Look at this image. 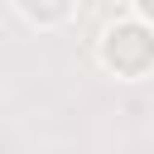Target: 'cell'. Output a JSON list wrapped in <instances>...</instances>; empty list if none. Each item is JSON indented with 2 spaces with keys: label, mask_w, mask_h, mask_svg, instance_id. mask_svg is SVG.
Instances as JSON below:
<instances>
[{
  "label": "cell",
  "mask_w": 154,
  "mask_h": 154,
  "mask_svg": "<svg viewBox=\"0 0 154 154\" xmlns=\"http://www.w3.org/2000/svg\"><path fill=\"white\" fill-rule=\"evenodd\" d=\"M106 63H111L120 77H140V72L154 63V38H149V29H140V24H116V29L106 34Z\"/></svg>",
  "instance_id": "6da1fadb"
},
{
  "label": "cell",
  "mask_w": 154,
  "mask_h": 154,
  "mask_svg": "<svg viewBox=\"0 0 154 154\" xmlns=\"http://www.w3.org/2000/svg\"><path fill=\"white\" fill-rule=\"evenodd\" d=\"M24 14L38 19V24H53V19H67L72 14V0H24Z\"/></svg>",
  "instance_id": "7a4b0ae2"
},
{
  "label": "cell",
  "mask_w": 154,
  "mask_h": 154,
  "mask_svg": "<svg viewBox=\"0 0 154 154\" xmlns=\"http://www.w3.org/2000/svg\"><path fill=\"white\" fill-rule=\"evenodd\" d=\"M135 5H140V14H144V19L154 24V0H135Z\"/></svg>",
  "instance_id": "3957f363"
}]
</instances>
